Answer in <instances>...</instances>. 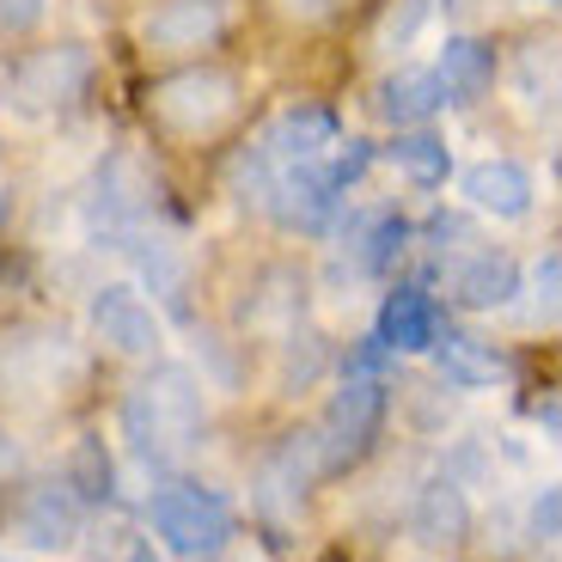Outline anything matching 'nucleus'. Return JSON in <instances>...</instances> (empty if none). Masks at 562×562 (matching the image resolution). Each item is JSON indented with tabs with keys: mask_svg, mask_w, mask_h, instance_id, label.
<instances>
[{
	"mask_svg": "<svg viewBox=\"0 0 562 562\" xmlns=\"http://www.w3.org/2000/svg\"><path fill=\"white\" fill-rule=\"evenodd\" d=\"M380 422H385V385L380 380H342V392L324 409V428L306 440L318 471H349V464H361L373 435H380Z\"/></svg>",
	"mask_w": 562,
	"mask_h": 562,
	"instance_id": "nucleus-4",
	"label": "nucleus"
},
{
	"mask_svg": "<svg viewBox=\"0 0 562 562\" xmlns=\"http://www.w3.org/2000/svg\"><path fill=\"white\" fill-rule=\"evenodd\" d=\"M380 342L392 355H422L440 342V306L422 288H397L380 306Z\"/></svg>",
	"mask_w": 562,
	"mask_h": 562,
	"instance_id": "nucleus-12",
	"label": "nucleus"
},
{
	"mask_svg": "<svg viewBox=\"0 0 562 562\" xmlns=\"http://www.w3.org/2000/svg\"><path fill=\"white\" fill-rule=\"evenodd\" d=\"M459 190L471 196V209L495 214V221H520L532 209V178L514 159H483V166H471Z\"/></svg>",
	"mask_w": 562,
	"mask_h": 562,
	"instance_id": "nucleus-13",
	"label": "nucleus"
},
{
	"mask_svg": "<svg viewBox=\"0 0 562 562\" xmlns=\"http://www.w3.org/2000/svg\"><path fill=\"white\" fill-rule=\"evenodd\" d=\"M128 562H159V557H154V544H135V550H128Z\"/></svg>",
	"mask_w": 562,
	"mask_h": 562,
	"instance_id": "nucleus-25",
	"label": "nucleus"
},
{
	"mask_svg": "<svg viewBox=\"0 0 562 562\" xmlns=\"http://www.w3.org/2000/svg\"><path fill=\"white\" fill-rule=\"evenodd\" d=\"M532 544H557V490L532 502Z\"/></svg>",
	"mask_w": 562,
	"mask_h": 562,
	"instance_id": "nucleus-22",
	"label": "nucleus"
},
{
	"mask_svg": "<svg viewBox=\"0 0 562 562\" xmlns=\"http://www.w3.org/2000/svg\"><path fill=\"white\" fill-rule=\"evenodd\" d=\"M43 19V0H0V31H31Z\"/></svg>",
	"mask_w": 562,
	"mask_h": 562,
	"instance_id": "nucleus-23",
	"label": "nucleus"
},
{
	"mask_svg": "<svg viewBox=\"0 0 562 562\" xmlns=\"http://www.w3.org/2000/svg\"><path fill=\"white\" fill-rule=\"evenodd\" d=\"M324 147H337V116L318 111V104H294L281 111L276 128L263 140V159H281V166H318Z\"/></svg>",
	"mask_w": 562,
	"mask_h": 562,
	"instance_id": "nucleus-11",
	"label": "nucleus"
},
{
	"mask_svg": "<svg viewBox=\"0 0 562 562\" xmlns=\"http://www.w3.org/2000/svg\"><path fill=\"white\" fill-rule=\"evenodd\" d=\"M86 74H92V56H86L80 43H61V49H37L31 61H19V74H13V99H19V111H49V104L80 99Z\"/></svg>",
	"mask_w": 562,
	"mask_h": 562,
	"instance_id": "nucleus-5",
	"label": "nucleus"
},
{
	"mask_svg": "<svg viewBox=\"0 0 562 562\" xmlns=\"http://www.w3.org/2000/svg\"><path fill=\"white\" fill-rule=\"evenodd\" d=\"M154 116L171 128V135H221L233 116H239V80L226 68H190L171 74V80L154 86Z\"/></svg>",
	"mask_w": 562,
	"mask_h": 562,
	"instance_id": "nucleus-3",
	"label": "nucleus"
},
{
	"mask_svg": "<svg viewBox=\"0 0 562 562\" xmlns=\"http://www.w3.org/2000/svg\"><path fill=\"white\" fill-rule=\"evenodd\" d=\"M447 104V92H440V80L428 68H404V74H392V80L380 86V116L385 123H428V116Z\"/></svg>",
	"mask_w": 562,
	"mask_h": 562,
	"instance_id": "nucleus-16",
	"label": "nucleus"
},
{
	"mask_svg": "<svg viewBox=\"0 0 562 562\" xmlns=\"http://www.w3.org/2000/svg\"><path fill=\"white\" fill-rule=\"evenodd\" d=\"M392 159H397V171L416 178V183H447V166H452L447 140H435V135H397Z\"/></svg>",
	"mask_w": 562,
	"mask_h": 562,
	"instance_id": "nucleus-18",
	"label": "nucleus"
},
{
	"mask_svg": "<svg viewBox=\"0 0 562 562\" xmlns=\"http://www.w3.org/2000/svg\"><path fill=\"white\" fill-rule=\"evenodd\" d=\"M74 495H86V502H111V459H104L99 440H80L74 447V477H68Z\"/></svg>",
	"mask_w": 562,
	"mask_h": 562,
	"instance_id": "nucleus-19",
	"label": "nucleus"
},
{
	"mask_svg": "<svg viewBox=\"0 0 562 562\" xmlns=\"http://www.w3.org/2000/svg\"><path fill=\"white\" fill-rule=\"evenodd\" d=\"M202 385L190 367H154L135 392L123 397V440L135 447V459L147 464H178L196 452L202 440Z\"/></svg>",
	"mask_w": 562,
	"mask_h": 562,
	"instance_id": "nucleus-1",
	"label": "nucleus"
},
{
	"mask_svg": "<svg viewBox=\"0 0 562 562\" xmlns=\"http://www.w3.org/2000/svg\"><path fill=\"white\" fill-rule=\"evenodd\" d=\"M147 520H154L159 544L183 562L221 557L226 538H233V507L214 490H190V483H183V490H159L154 502H147Z\"/></svg>",
	"mask_w": 562,
	"mask_h": 562,
	"instance_id": "nucleus-2",
	"label": "nucleus"
},
{
	"mask_svg": "<svg viewBox=\"0 0 562 562\" xmlns=\"http://www.w3.org/2000/svg\"><path fill=\"white\" fill-rule=\"evenodd\" d=\"M428 7H435V0H404V7L385 19V43H392V49H404V43L428 25Z\"/></svg>",
	"mask_w": 562,
	"mask_h": 562,
	"instance_id": "nucleus-21",
	"label": "nucleus"
},
{
	"mask_svg": "<svg viewBox=\"0 0 562 562\" xmlns=\"http://www.w3.org/2000/svg\"><path fill=\"white\" fill-rule=\"evenodd\" d=\"M226 25V0H159V13L140 25L147 49H202Z\"/></svg>",
	"mask_w": 562,
	"mask_h": 562,
	"instance_id": "nucleus-10",
	"label": "nucleus"
},
{
	"mask_svg": "<svg viewBox=\"0 0 562 562\" xmlns=\"http://www.w3.org/2000/svg\"><path fill=\"white\" fill-rule=\"evenodd\" d=\"M92 330H99L116 355H154L159 349L154 306H147L135 288H123V281H111V288H99V294H92Z\"/></svg>",
	"mask_w": 562,
	"mask_h": 562,
	"instance_id": "nucleus-8",
	"label": "nucleus"
},
{
	"mask_svg": "<svg viewBox=\"0 0 562 562\" xmlns=\"http://www.w3.org/2000/svg\"><path fill=\"white\" fill-rule=\"evenodd\" d=\"M532 7H557V0H532Z\"/></svg>",
	"mask_w": 562,
	"mask_h": 562,
	"instance_id": "nucleus-26",
	"label": "nucleus"
},
{
	"mask_svg": "<svg viewBox=\"0 0 562 562\" xmlns=\"http://www.w3.org/2000/svg\"><path fill=\"white\" fill-rule=\"evenodd\" d=\"M409 538L428 550H452L471 538V502L452 477H428L409 502Z\"/></svg>",
	"mask_w": 562,
	"mask_h": 562,
	"instance_id": "nucleus-9",
	"label": "nucleus"
},
{
	"mask_svg": "<svg viewBox=\"0 0 562 562\" xmlns=\"http://www.w3.org/2000/svg\"><path fill=\"white\" fill-rule=\"evenodd\" d=\"M80 495L68 490V483H37V490L19 502L13 514V532L25 550H68L74 538H80Z\"/></svg>",
	"mask_w": 562,
	"mask_h": 562,
	"instance_id": "nucleus-6",
	"label": "nucleus"
},
{
	"mask_svg": "<svg viewBox=\"0 0 562 562\" xmlns=\"http://www.w3.org/2000/svg\"><path fill=\"white\" fill-rule=\"evenodd\" d=\"M0 221H7V196H0Z\"/></svg>",
	"mask_w": 562,
	"mask_h": 562,
	"instance_id": "nucleus-27",
	"label": "nucleus"
},
{
	"mask_svg": "<svg viewBox=\"0 0 562 562\" xmlns=\"http://www.w3.org/2000/svg\"><path fill=\"white\" fill-rule=\"evenodd\" d=\"M452 294H459V306H471V312H495V306H507V300L520 294V263H514L507 251H477L459 276H452Z\"/></svg>",
	"mask_w": 562,
	"mask_h": 562,
	"instance_id": "nucleus-14",
	"label": "nucleus"
},
{
	"mask_svg": "<svg viewBox=\"0 0 562 562\" xmlns=\"http://www.w3.org/2000/svg\"><path fill=\"white\" fill-rule=\"evenodd\" d=\"M288 19H300V25H318V19H330L342 7V0H276Z\"/></svg>",
	"mask_w": 562,
	"mask_h": 562,
	"instance_id": "nucleus-24",
	"label": "nucleus"
},
{
	"mask_svg": "<svg viewBox=\"0 0 562 562\" xmlns=\"http://www.w3.org/2000/svg\"><path fill=\"white\" fill-rule=\"evenodd\" d=\"M404 239H409V226H404V221H380V226H373V233H367L361 269H373V276H380V269L392 263L397 251H404Z\"/></svg>",
	"mask_w": 562,
	"mask_h": 562,
	"instance_id": "nucleus-20",
	"label": "nucleus"
},
{
	"mask_svg": "<svg viewBox=\"0 0 562 562\" xmlns=\"http://www.w3.org/2000/svg\"><path fill=\"white\" fill-rule=\"evenodd\" d=\"M435 80H440V92H447L452 104H477L483 92L495 86V56L483 49L477 37H447Z\"/></svg>",
	"mask_w": 562,
	"mask_h": 562,
	"instance_id": "nucleus-15",
	"label": "nucleus"
},
{
	"mask_svg": "<svg viewBox=\"0 0 562 562\" xmlns=\"http://www.w3.org/2000/svg\"><path fill=\"white\" fill-rule=\"evenodd\" d=\"M269 214H276L288 233H324L330 214H337V183L324 166H288L269 190Z\"/></svg>",
	"mask_w": 562,
	"mask_h": 562,
	"instance_id": "nucleus-7",
	"label": "nucleus"
},
{
	"mask_svg": "<svg viewBox=\"0 0 562 562\" xmlns=\"http://www.w3.org/2000/svg\"><path fill=\"white\" fill-rule=\"evenodd\" d=\"M435 355H440V373H447V385H495L502 380V355L495 349H483L477 337H452L447 330V342H435Z\"/></svg>",
	"mask_w": 562,
	"mask_h": 562,
	"instance_id": "nucleus-17",
	"label": "nucleus"
}]
</instances>
